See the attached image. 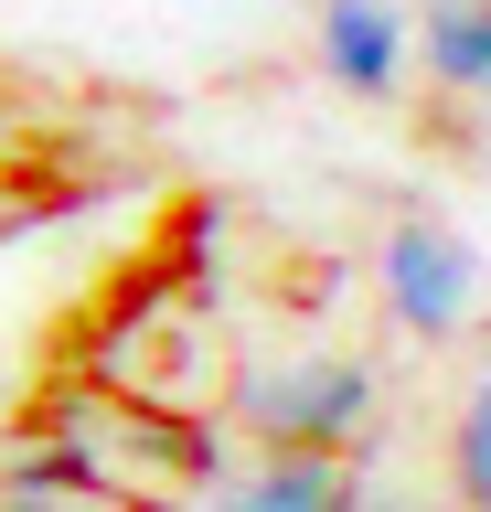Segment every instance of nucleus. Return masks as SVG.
<instances>
[{"label": "nucleus", "instance_id": "4", "mask_svg": "<svg viewBox=\"0 0 491 512\" xmlns=\"http://www.w3.org/2000/svg\"><path fill=\"white\" fill-rule=\"evenodd\" d=\"M363 470L353 459H289V448H257L246 470H225L203 491V512H353Z\"/></svg>", "mask_w": 491, "mask_h": 512}, {"label": "nucleus", "instance_id": "3", "mask_svg": "<svg viewBox=\"0 0 491 512\" xmlns=\"http://www.w3.org/2000/svg\"><path fill=\"white\" fill-rule=\"evenodd\" d=\"M310 54H321V75L342 96L395 107V96L417 86V0H321Z\"/></svg>", "mask_w": 491, "mask_h": 512}, {"label": "nucleus", "instance_id": "5", "mask_svg": "<svg viewBox=\"0 0 491 512\" xmlns=\"http://www.w3.org/2000/svg\"><path fill=\"white\" fill-rule=\"evenodd\" d=\"M417 75L449 107H491V0H417Z\"/></svg>", "mask_w": 491, "mask_h": 512}, {"label": "nucleus", "instance_id": "6", "mask_svg": "<svg viewBox=\"0 0 491 512\" xmlns=\"http://www.w3.org/2000/svg\"><path fill=\"white\" fill-rule=\"evenodd\" d=\"M449 502H459V512H491V374L459 395V427H449Z\"/></svg>", "mask_w": 491, "mask_h": 512}, {"label": "nucleus", "instance_id": "8", "mask_svg": "<svg viewBox=\"0 0 491 512\" xmlns=\"http://www.w3.org/2000/svg\"><path fill=\"white\" fill-rule=\"evenodd\" d=\"M0 512H107V502H0Z\"/></svg>", "mask_w": 491, "mask_h": 512}, {"label": "nucleus", "instance_id": "7", "mask_svg": "<svg viewBox=\"0 0 491 512\" xmlns=\"http://www.w3.org/2000/svg\"><path fill=\"white\" fill-rule=\"evenodd\" d=\"M353 512H459V502H417V491H374V480H363Z\"/></svg>", "mask_w": 491, "mask_h": 512}, {"label": "nucleus", "instance_id": "1", "mask_svg": "<svg viewBox=\"0 0 491 512\" xmlns=\"http://www.w3.org/2000/svg\"><path fill=\"white\" fill-rule=\"evenodd\" d=\"M225 427H246L257 448H289V459H353L374 438V363H353V352H257V363H235Z\"/></svg>", "mask_w": 491, "mask_h": 512}, {"label": "nucleus", "instance_id": "2", "mask_svg": "<svg viewBox=\"0 0 491 512\" xmlns=\"http://www.w3.org/2000/svg\"><path fill=\"white\" fill-rule=\"evenodd\" d=\"M374 299H385V320L406 342H459L470 310L491 299V267H481V246H470L459 224L395 214L385 235H374Z\"/></svg>", "mask_w": 491, "mask_h": 512}]
</instances>
